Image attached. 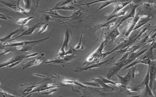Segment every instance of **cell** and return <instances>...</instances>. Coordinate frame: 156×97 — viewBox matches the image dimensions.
Listing matches in <instances>:
<instances>
[{"label": "cell", "mask_w": 156, "mask_h": 97, "mask_svg": "<svg viewBox=\"0 0 156 97\" xmlns=\"http://www.w3.org/2000/svg\"><path fill=\"white\" fill-rule=\"evenodd\" d=\"M40 1L23 0L24 6V9L26 12L30 16L34 14L38 6Z\"/></svg>", "instance_id": "obj_9"}, {"label": "cell", "mask_w": 156, "mask_h": 97, "mask_svg": "<svg viewBox=\"0 0 156 97\" xmlns=\"http://www.w3.org/2000/svg\"><path fill=\"white\" fill-rule=\"evenodd\" d=\"M126 87L128 90L130 92H140L142 89V86L140 84H131L128 85Z\"/></svg>", "instance_id": "obj_24"}, {"label": "cell", "mask_w": 156, "mask_h": 97, "mask_svg": "<svg viewBox=\"0 0 156 97\" xmlns=\"http://www.w3.org/2000/svg\"><path fill=\"white\" fill-rule=\"evenodd\" d=\"M0 96L3 97H8V96H15L9 93L5 92L2 89H1L0 92Z\"/></svg>", "instance_id": "obj_35"}, {"label": "cell", "mask_w": 156, "mask_h": 97, "mask_svg": "<svg viewBox=\"0 0 156 97\" xmlns=\"http://www.w3.org/2000/svg\"><path fill=\"white\" fill-rule=\"evenodd\" d=\"M130 0H117L114 3V9L109 15H112L119 11L122 9L132 3Z\"/></svg>", "instance_id": "obj_12"}, {"label": "cell", "mask_w": 156, "mask_h": 97, "mask_svg": "<svg viewBox=\"0 0 156 97\" xmlns=\"http://www.w3.org/2000/svg\"><path fill=\"white\" fill-rule=\"evenodd\" d=\"M0 18L1 19H2L7 20L8 18H9L10 19L12 18H11L10 17L6 16L2 14L1 13H0Z\"/></svg>", "instance_id": "obj_38"}, {"label": "cell", "mask_w": 156, "mask_h": 97, "mask_svg": "<svg viewBox=\"0 0 156 97\" xmlns=\"http://www.w3.org/2000/svg\"><path fill=\"white\" fill-rule=\"evenodd\" d=\"M121 24L119 23L108 35L106 40L109 41V43L112 42L115 38L120 35L119 28Z\"/></svg>", "instance_id": "obj_17"}, {"label": "cell", "mask_w": 156, "mask_h": 97, "mask_svg": "<svg viewBox=\"0 0 156 97\" xmlns=\"http://www.w3.org/2000/svg\"><path fill=\"white\" fill-rule=\"evenodd\" d=\"M105 44V41L102 42L96 50L86 59L84 64L90 63L97 59H102L104 53L103 51Z\"/></svg>", "instance_id": "obj_7"}, {"label": "cell", "mask_w": 156, "mask_h": 97, "mask_svg": "<svg viewBox=\"0 0 156 97\" xmlns=\"http://www.w3.org/2000/svg\"><path fill=\"white\" fill-rule=\"evenodd\" d=\"M128 6L112 15H109L106 21H108L113 18H118L125 15L129 10Z\"/></svg>", "instance_id": "obj_19"}, {"label": "cell", "mask_w": 156, "mask_h": 97, "mask_svg": "<svg viewBox=\"0 0 156 97\" xmlns=\"http://www.w3.org/2000/svg\"><path fill=\"white\" fill-rule=\"evenodd\" d=\"M35 16H30L26 18H20L16 19V23L21 26H24L26 25L29 21L35 18Z\"/></svg>", "instance_id": "obj_27"}, {"label": "cell", "mask_w": 156, "mask_h": 97, "mask_svg": "<svg viewBox=\"0 0 156 97\" xmlns=\"http://www.w3.org/2000/svg\"><path fill=\"white\" fill-rule=\"evenodd\" d=\"M83 84L95 87L100 88L101 87L100 84L95 82H87L83 83Z\"/></svg>", "instance_id": "obj_34"}, {"label": "cell", "mask_w": 156, "mask_h": 97, "mask_svg": "<svg viewBox=\"0 0 156 97\" xmlns=\"http://www.w3.org/2000/svg\"><path fill=\"white\" fill-rule=\"evenodd\" d=\"M102 88V89L107 91H112L115 90V88L111 87L107 85L106 84L104 83H99Z\"/></svg>", "instance_id": "obj_31"}, {"label": "cell", "mask_w": 156, "mask_h": 97, "mask_svg": "<svg viewBox=\"0 0 156 97\" xmlns=\"http://www.w3.org/2000/svg\"><path fill=\"white\" fill-rule=\"evenodd\" d=\"M72 37V32L69 29L65 30L63 39V41L62 48H65L68 47L69 43Z\"/></svg>", "instance_id": "obj_20"}, {"label": "cell", "mask_w": 156, "mask_h": 97, "mask_svg": "<svg viewBox=\"0 0 156 97\" xmlns=\"http://www.w3.org/2000/svg\"><path fill=\"white\" fill-rule=\"evenodd\" d=\"M40 20H43L45 22H48L50 21L55 20L57 21L58 19L53 18L49 14H46L41 16L40 19Z\"/></svg>", "instance_id": "obj_29"}, {"label": "cell", "mask_w": 156, "mask_h": 97, "mask_svg": "<svg viewBox=\"0 0 156 97\" xmlns=\"http://www.w3.org/2000/svg\"><path fill=\"white\" fill-rule=\"evenodd\" d=\"M20 0H0L1 3L14 11L22 13L28 17L30 16L28 14L25 12V9L21 7L20 5Z\"/></svg>", "instance_id": "obj_5"}, {"label": "cell", "mask_w": 156, "mask_h": 97, "mask_svg": "<svg viewBox=\"0 0 156 97\" xmlns=\"http://www.w3.org/2000/svg\"><path fill=\"white\" fill-rule=\"evenodd\" d=\"M143 14V11L140 10L136 14L135 17L129 22L127 28L124 35L125 38L128 37L129 35L133 32L140 18Z\"/></svg>", "instance_id": "obj_10"}, {"label": "cell", "mask_w": 156, "mask_h": 97, "mask_svg": "<svg viewBox=\"0 0 156 97\" xmlns=\"http://www.w3.org/2000/svg\"><path fill=\"white\" fill-rule=\"evenodd\" d=\"M49 37H47L42 39L34 41H28L25 40L23 41L16 42L11 41L4 43H0V48L7 47L21 46L24 47L28 45H37L43 42L45 40L49 39Z\"/></svg>", "instance_id": "obj_2"}, {"label": "cell", "mask_w": 156, "mask_h": 97, "mask_svg": "<svg viewBox=\"0 0 156 97\" xmlns=\"http://www.w3.org/2000/svg\"><path fill=\"white\" fill-rule=\"evenodd\" d=\"M117 1L116 0H109V1H104L103 2H102V3L100 5L98 9L94 13H93L92 14L88 16H90L92 15L95 13H96L97 12H98L99 10L105 8V7H107V6L114 3Z\"/></svg>", "instance_id": "obj_26"}, {"label": "cell", "mask_w": 156, "mask_h": 97, "mask_svg": "<svg viewBox=\"0 0 156 97\" xmlns=\"http://www.w3.org/2000/svg\"><path fill=\"white\" fill-rule=\"evenodd\" d=\"M44 55V53H42L39 57L30 61L28 62H25L22 65V69H25L26 68L30 67L34 65H37L40 64L42 61V59Z\"/></svg>", "instance_id": "obj_16"}, {"label": "cell", "mask_w": 156, "mask_h": 97, "mask_svg": "<svg viewBox=\"0 0 156 97\" xmlns=\"http://www.w3.org/2000/svg\"><path fill=\"white\" fill-rule=\"evenodd\" d=\"M149 86L154 94L156 92V65H150Z\"/></svg>", "instance_id": "obj_8"}, {"label": "cell", "mask_w": 156, "mask_h": 97, "mask_svg": "<svg viewBox=\"0 0 156 97\" xmlns=\"http://www.w3.org/2000/svg\"><path fill=\"white\" fill-rule=\"evenodd\" d=\"M49 25L48 24H47L42 25L40 28L38 34H40L45 31L46 30Z\"/></svg>", "instance_id": "obj_36"}, {"label": "cell", "mask_w": 156, "mask_h": 97, "mask_svg": "<svg viewBox=\"0 0 156 97\" xmlns=\"http://www.w3.org/2000/svg\"><path fill=\"white\" fill-rule=\"evenodd\" d=\"M94 81L99 83H104L105 84H111L118 86H122V85L120 83L112 81L107 78H105L101 76H98L97 78L92 79Z\"/></svg>", "instance_id": "obj_18"}, {"label": "cell", "mask_w": 156, "mask_h": 97, "mask_svg": "<svg viewBox=\"0 0 156 97\" xmlns=\"http://www.w3.org/2000/svg\"><path fill=\"white\" fill-rule=\"evenodd\" d=\"M55 88H51L44 90V92H42L41 93V94L47 95L51 94L53 92L57 91V89Z\"/></svg>", "instance_id": "obj_33"}, {"label": "cell", "mask_w": 156, "mask_h": 97, "mask_svg": "<svg viewBox=\"0 0 156 97\" xmlns=\"http://www.w3.org/2000/svg\"><path fill=\"white\" fill-rule=\"evenodd\" d=\"M78 6H74L69 4L62 6L56 7L55 6L53 8L43 10V11H49L53 10H65L73 11L76 9V7Z\"/></svg>", "instance_id": "obj_21"}, {"label": "cell", "mask_w": 156, "mask_h": 97, "mask_svg": "<svg viewBox=\"0 0 156 97\" xmlns=\"http://www.w3.org/2000/svg\"><path fill=\"white\" fill-rule=\"evenodd\" d=\"M153 18V17L152 16L143 14L140 18L133 32L138 29L143 25L151 21Z\"/></svg>", "instance_id": "obj_13"}, {"label": "cell", "mask_w": 156, "mask_h": 97, "mask_svg": "<svg viewBox=\"0 0 156 97\" xmlns=\"http://www.w3.org/2000/svg\"><path fill=\"white\" fill-rule=\"evenodd\" d=\"M43 20H41L35 25L29 26L27 29L24 31L20 35L14 38L11 39L9 42L15 40L18 38L23 36L29 35H32L37 28H41L43 25V24L44 23L43 22Z\"/></svg>", "instance_id": "obj_11"}, {"label": "cell", "mask_w": 156, "mask_h": 97, "mask_svg": "<svg viewBox=\"0 0 156 97\" xmlns=\"http://www.w3.org/2000/svg\"><path fill=\"white\" fill-rule=\"evenodd\" d=\"M21 62V61H19L14 62L7 66L6 67L7 68H11L12 67H13L14 66H15L18 65L19 63H20V62Z\"/></svg>", "instance_id": "obj_37"}, {"label": "cell", "mask_w": 156, "mask_h": 97, "mask_svg": "<svg viewBox=\"0 0 156 97\" xmlns=\"http://www.w3.org/2000/svg\"><path fill=\"white\" fill-rule=\"evenodd\" d=\"M115 57V55L104 61L94 63L90 65H87L84 67H77L74 71L79 72L94 68H105L111 64H115L114 63Z\"/></svg>", "instance_id": "obj_3"}, {"label": "cell", "mask_w": 156, "mask_h": 97, "mask_svg": "<svg viewBox=\"0 0 156 97\" xmlns=\"http://www.w3.org/2000/svg\"><path fill=\"white\" fill-rule=\"evenodd\" d=\"M39 54L38 52L29 53L27 52H14V55L11 58L0 64V67L2 68L5 66H7L14 62L19 61H21L24 59L35 56Z\"/></svg>", "instance_id": "obj_1"}, {"label": "cell", "mask_w": 156, "mask_h": 97, "mask_svg": "<svg viewBox=\"0 0 156 97\" xmlns=\"http://www.w3.org/2000/svg\"><path fill=\"white\" fill-rule=\"evenodd\" d=\"M136 66H133L130 68L127 73L124 76L118 75L120 83L122 85L126 86L134 79L136 72Z\"/></svg>", "instance_id": "obj_6"}, {"label": "cell", "mask_w": 156, "mask_h": 97, "mask_svg": "<svg viewBox=\"0 0 156 97\" xmlns=\"http://www.w3.org/2000/svg\"><path fill=\"white\" fill-rule=\"evenodd\" d=\"M29 27L26 25L21 26L14 31L10 32L4 37L1 38L0 39V43L9 42L11 39V38L13 35L19 32L24 31Z\"/></svg>", "instance_id": "obj_14"}, {"label": "cell", "mask_w": 156, "mask_h": 97, "mask_svg": "<svg viewBox=\"0 0 156 97\" xmlns=\"http://www.w3.org/2000/svg\"><path fill=\"white\" fill-rule=\"evenodd\" d=\"M155 95V96H156V93H155V95Z\"/></svg>", "instance_id": "obj_39"}, {"label": "cell", "mask_w": 156, "mask_h": 97, "mask_svg": "<svg viewBox=\"0 0 156 97\" xmlns=\"http://www.w3.org/2000/svg\"><path fill=\"white\" fill-rule=\"evenodd\" d=\"M82 10V9H80L74 12L72 14V15L70 16L71 19L77 18L81 16L83 14Z\"/></svg>", "instance_id": "obj_30"}, {"label": "cell", "mask_w": 156, "mask_h": 97, "mask_svg": "<svg viewBox=\"0 0 156 97\" xmlns=\"http://www.w3.org/2000/svg\"><path fill=\"white\" fill-rule=\"evenodd\" d=\"M151 97L155 96L148 85L145 86L142 94L140 96Z\"/></svg>", "instance_id": "obj_25"}, {"label": "cell", "mask_w": 156, "mask_h": 97, "mask_svg": "<svg viewBox=\"0 0 156 97\" xmlns=\"http://www.w3.org/2000/svg\"><path fill=\"white\" fill-rule=\"evenodd\" d=\"M148 67L146 74L140 84L143 86L148 85L149 81V69L150 65H148Z\"/></svg>", "instance_id": "obj_28"}, {"label": "cell", "mask_w": 156, "mask_h": 97, "mask_svg": "<svg viewBox=\"0 0 156 97\" xmlns=\"http://www.w3.org/2000/svg\"><path fill=\"white\" fill-rule=\"evenodd\" d=\"M140 5L139 4H136L133 5L132 7V8L129 14L125 16L119 23L122 24L123 22L129 18H133L135 17L136 14V8Z\"/></svg>", "instance_id": "obj_22"}, {"label": "cell", "mask_w": 156, "mask_h": 97, "mask_svg": "<svg viewBox=\"0 0 156 97\" xmlns=\"http://www.w3.org/2000/svg\"><path fill=\"white\" fill-rule=\"evenodd\" d=\"M131 62L128 58L124 60L115 63L114 65L109 69L107 75V78L110 79L112 77L115 75L121 69Z\"/></svg>", "instance_id": "obj_4"}, {"label": "cell", "mask_w": 156, "mask_h": 97, "mask_svg": "<svg viewBox=\"0 0 156 97\" xmlns=\"http://www.w3.org/2000/svg\"><path fill=\"white\" fill-rule=\"evenodd\" d=\"M82 34L81 35L79 42L76 45L74 46V47L73 48V49L74 50H79L80 49H83L84 46L82 45L81 43L82 38Z\"/></svg>", "instance_id": "obj_32"}, {"label": "cell", "mask_w": 156, "mask_h": 97, "mask_svg": "<svg viewBox=\"0 0 156 97\" xmlns=\"http://www.w3.org/2000/svg\"><path fill=\"white\" fill-rule=\"evenodd\" d=\"M42 63H49V65L52 64H58L64 67L67 66L69 63H67L63 59L62 56H58L51 60H48L44 61Z\"/></svg>", "instance_id": "obj_15"}, {"label": "cell", "mask_w": 156, "mask_h": 97, "mask_svg": "<svg viewBox=\"0 0 156 97\" xmlns=\"http://www.w3.org/2000/svg\"><path fill=\"white\" fill-rule=\"evenodd\" d=\"M118 18H115L108 21H106L104 23L99 24L97 25L95 27L97 28H109L113 26L114 25L115 23L117 20Z\"/></svg>", "instance_id": "obj_23"}]
</instances>
